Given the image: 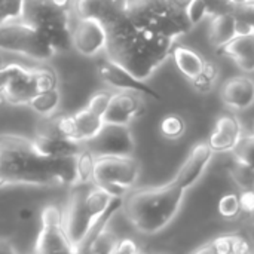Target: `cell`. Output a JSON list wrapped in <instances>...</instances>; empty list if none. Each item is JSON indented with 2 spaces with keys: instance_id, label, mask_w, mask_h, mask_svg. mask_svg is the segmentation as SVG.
<instances>
[{
  "instance_id": "cell-27",
  "label": "cell",
  "mask_w": 254,
  "mask_h": 254,
  "mask_svg": "<svg viewBox=\"0 0 254 254\" xmlns=\"http://www.w3.org/2000/svg\"><path fill=\"white\" fill-rule=\"evenodd\" d=\"M232 180L241 190H252L254 189V168L249 164L234 158L232 165L229 168Z\"/></svg>"
},
{
  "instance_id": "cell-5",
  "label": "cell",
  "mask_w": 254,
  "mask_h": 254,
  "mask_svg": "<svg viewBox=\"0 0 254 254\" xmlns=\"http://www.w3.org/2000/svg\"><path fill=\"white\" fill-rule=\"evenodd\" d=\"M128 19L137 27L177 40L192 30L186 10L171 0H128Z\"/></svg>"
},
{
  "instance_id": "cell-8",
  "label": "cell",
  "mask_w": 254,
  "mask_h": 254,
  "mask_svg": "<svg viewBox=\"0 0 254 254\" xmlns=\"http://www.w3.org/2000/svg\"><path fill=\"white\" fill-rule=\"evenodd\" d=\"M58 86V79L51 67H24L21 64L15 65V71L1 91L4 101L13 106L28 104L30 100L45 91L55 89Z\"/></svg>"
},
{
  "instance_id": "cell-25",
  "label": "cell",
  "mask_w": 254,
  "mask_h": 254,
  "mask_svg": "<svg viewBox=\"0 0 254 254\" xmlns=\"http://www.w3.org/2000/svg\"><path fill=\"white\" fill-rule=\"evenodd\" d=\"M27 106H30L39 115L49 118L60 106V92L57 88L51 89V91L40 92V94L34 95Z\"/></svg>"
},
{
  "instance_id": "cell-10",
  "label": "cell",
  "mask_w": 254,
  "mask_h": 254,
  "mask_svg": "<svg viewBox=\"0 0 254 254\" xmlns=\"http://www.w3.org/2000/svg\"><path fill=\"white\" fill-rule=\"evenodd\" d=\"M34 253H74L64 228V214L55 205H48L42 211V229L36 240Z\"/></svg>"
},
{
  "instance_id": "cell-16",
  "label": "cell",
  "mask_w": 254,
  "mask_h": 254,
  "mask_svg": "<svg viewBox=\"0 0 254 254\" xmlns=\"http://www.w3.org/2000/svg\"><path fill=\"white\" fill-rule=\"evenodd\" d=\"M128 0H76L74 13L80 18H92L106 27L127 18Z\"/></svg>"
},
{
  "instance_id": "cell-24",
  "label": "cell",
  "mask_w": 254,
  "mask_h": 254,
  "mask_svg": "<svg viewBox=\"0 0 254 254\" xmlns=\"http://www.w3.org/2000/svg\"><path fill=\"white\" fill-rule=\"evenodd\" d=\"M250 243L241 235H223L213 240L210 244L195 250L196 253H213V254H243L249 253Z\"/></svg>"
},
{
  "instance_id": "cell-11",
  "label": "cell",
  "mask_w": 254,
  "mask_h": 254,
  "mask_svg": "<svg viewBox=\"0 0 254 254\" xmlns=\"http://www.w3.org/2000/svg\"><path fill=\"white\" fill-rule=\"evenodd\" d=\"M86 149L91 150L94 156L106 155H132L134 138L128 125L104 124L95 137L85 141Z\"/></svg>"
},
{
  "instance_id": "cell-46",
  "label": "cell",
  "mask_w": 254,
  "mask_h": 254,
  "mask_svg": "<svg viewBox=\"0 0 254 254\" xmlns=\"http://www.w3.org/2000/svg\"><path fill=\"white\" fill-rule=\"evenodd\" d=\"M3 103V97H1V94H0V104Z\"/></svg>"
},
{
  "instance_id": "cell-35",
  "label": "cell",
  "mask_w": 254,
  "mask_h": 254,
  "mask_svg": "<svg viewBox=\"0 0 254 254\" xmlns=\"http://www.w3.org/2000/svg\"><path fill=\"white\" fill-rule=\"evenodd\" d=\"M204 3L207 9V16H213L225 12H234L235 9L231 0H204Z\"/></svg>"
},
{
  "instance_id": "cell-15",
  "label": "cell",
  "mask_w": 254,
  "mask_h": 254,
  "mask_svg": "<svg viewBox=\"0 0 254 254\" xmlns=\"http://www.w3.org/2000/svg\"><path fill=\"white\" fill-rule=\"evenodd\" d=\"M98 74L100 77L103 79V82L112 88H116V89H128V91H135V92H140L141 95H147L150 98H155V100H161V95L153 89L150 88L149 85H146L143 80L137 79L135 76H132L127 68H124L122 65L113 63L112 60L106 58V60H101L98 63Z\"/></svg>"
},
{
  "instance_id": "cell-20",
  "label": "cell",
  "mask_w": 254,
  "mask_h": 254,
  "mask_svg": "<svg viewBox=\"0 0 254 254\" xmlns=\"http://www.w3.org/2000/svg\"><path fill=\"white\" fill-rule=\"evenodd\" d=\"M219 52L231 58L246 73L254 71V28L249 33L237 34L226 45L219 48Z\"/></svg>"
},
{
  "instance_id": "cell-40",
  "label": "cell",
  "mask_w": 254,
  "mask_h": 254,
  "mask_svg": "<svg viewBox=\"0 0 254 254\" xmlns=\"http://www.w3.org/2000/svg\"><path fill=\"white\" fill-rule=\"evenodd\" d=\"M52 1L63 9H70V4H71V0H52Z\"/></svg>"
},
{
  "instance_id": "cell-13",
  "label": "cell",
  "mask_w": 254,
  "mask_h": 254,
  "mask_svg": "<svg viewBox=\"0 0 254 254\" xmlns=\"http://www.w3.org/2000/svg\"><path fill=\"white\" fill-rule=\"evenodd\" d=\"M106 42L107 33L101 22L92 18L76 16L71 25V43L79 54L94 57L106 49Z\"/></svg>"
},
{
  "instance_id": "cell-41",
  "label": "cell",
  "mask_w": 254,
  "mask_h": 254,
  "mask_svg": "<svg viewBox=\"0 0 254 254\" xmlns=\"http://www.w3.org/2000/svg\"><path fill=\"white\" fill-rule=\"evenodd\" d=\"M177 7H180V9H183V10H186V7H188V4L190 3V0H171Z\"/></svg>"
},
{
  "instance_id": "cell-6",
  "label": "cell",
  "mask_w": 254,
  "mask_h": 254,
  "mask_svg": "<svg viewBox=\"0 0 254 254\" xmlns=\"http://www.w3.org/2000/svg\"><path fill=\"white\" fill-rule=\"evenodd\" d=\"M19 21L34 27L57 52L73 48L70 9H63L52 0H22Z\"/></svg>"
},
{
  "instance_id": "cell-21",
  "label": "cell",
  "mask_w": 254,
  "mask_h": 254,
  "mask_svg": "<svg viewBox=\"0 0 254 254\" xmlns=\"http://www.w3.org/2000/svg\"><path fill=\"white\" fill-rule=\"evenodd\" d=\"M37 150L51 158H63V156H76L80 152V143L61 137L55 132L40 129L33 138Z\"/></svg>"
},
{
  "instance_id": "cell-32",
  "label": "cell",
  "mask_w": 254,
  "mask_h": 254,
  "mask_svg": "<svg viewBox=\"0 0 254 254\" xmlns=\"http://www.w3.org/2000/svg\"><path fill=\"white\" fill-rule=\"evenodd\" d=\"M234 158L249 164L254 168V134L252 135H243L240 141L237 143L235 149L232 150Z\"/></svg>"
},
{
  "instance_id": "cell-26",
  "label": "cell",
  "mask_w": 254,
  "mask_h": 254,
  "mask_svg": "<svg viewBox=\"0 0 254 254\" xmlns=\"http://www.w3.org/2000/svg\"><path fill=\"white\" fill-rule=\"evenodd\" d=\"M94 167H95V156L91 153L89 149H80L76 155V183L74 185H89L94 183Z\"/></svg>"
},
{
  "instance_id": "cell-23",
  "label": "cell",
  "mask_w": 254,
  "mask_h": 254,
  "mask_svg": "<svg viewBox=\"0 0 254 254\" xmlns=\"http://www.w3.org/2000/svg\"><path fill=\"white\" fill-rule=\"evenodd\" d=\"M171 55L180 73L190 82H193L198 77L205 64L202 55L198 51L188 46H173Z\"/></svg>"
},
{
  "instance_id": "cell-12",
  "label": "cell",
  "mask_w": 254,
  "mask_h": 254,
  "mask_svg": "<svg viewBox=\"0 0 254 254\" xmlns=\"http://www.w3.org/2000/svg\"><path fill=\"white\" fill-rule=\"evenodd\" d=\"M110 95L112 94L107 91H100L91 97L85 109L71 115V122L74 128V141L85 143L98 134V131L104 125L103 116L107 109Z\"/></svg>"
},
{
  "instance_id": "cell-43",
  "label": "cell",
  "mask_w": 254,
  "mask_h": 254,
  "mask_svg": "<svg viewBox=\"0 0 254 254\" xmlns=\"http://www.w3.org/2000/svg\"><path fill=\"white\" fill-rule=\"evenodd\" d=\"M21 216H22V217H30V216H31V213H30V211H22V213H21Z\"/></svg>"
},
{
  "instance_id": "cell-34",
  "label": "cell",
  "mask_w": 254,
  "mask_h": 254,
  "mask_svg": "<svg viewBox=\"0 0 254 254\" xmlns=\"http://www.w3.org/2000/svg\"><path fill=\"white\" fill-rule=\"evenodd\" d=\"M186 15L192 25L199 24L207 16V9L204 0H190V3L186 7Z\"/></svg>"
},
{
  "instance_id": "cell-9",
  "label": "cell",
  "mask_w": 254,
  "mask_h": 254,
  "mask_svg": "<svg viewBox=\"0 0 254 254\" xmlns=\"http://www.w3.org/2000/svg\"><path fill=\"white\" fill-rule=\"evenodd\" d=\"M0 51L22 54L36 61H48L57 54L34 27L19 19L0 27Z\"/></svg>"
},
{
  "instance_id": "cell-22",
  "label": "cell",
  "mask_w": 254,
  "mask_h": 254,
  "mask_svg": "<svg viewBox=\"0 0 254 254\" xmlns=\"http://www.w3.org/2000/svg\"><path fill=\"white\" fill-rule=\"evenodd\" d=\"M208 39L214 48H222L237 36V15L235 12H225L210 16Z\"/></svg>"
},
{
  "instance_id": "cell-7",
  "label": "cell",
  "mask_w": 254,
  "mask_h": 254,
  "mask_svg": "<svg viewBox=\"0 0 254 254\" xmlns=\"http://www.w3.org/2000/svg\"><path fill=\"white\" fill-rule=\"evenodd\" d=\"M140 176V164L132 155L95 156L94 185L107 190L112 196H124Z\"/></svg>"
},
{
  "instance_id": "cell-37",
  "label": "cell",
  "mask_w": 254,
  "mask_h": 254,
  "mask_svg": "<svg viewBox=\"0 0 254 254\" xmlns=\"http://www.w3.org/2000/svg\"><path fill=\"white\" fill-rule=\"evenodd\" d=\"M140 249L137 247V244L132 241V240H119L118 241V246L115 247L113 253H125V254H132V253H138Z\"/></svg>"
},
{
  "instance_id": "cell-31",
  "label": "cell",
  "mask_w": 254,
  "mask_h": 254,
  "mask_svg": "<svg viewBox=\"0 0 254 254\" xmlns=\"http://www.w3.org/2000/svg\"><path fill=\"white\" fill-rule=\"evenodd\" d=\"M118 241L119 240L116 238L115 234L104 229L95 237V240L88 246V249L85 252H88V253H113L115 247L118 246Z\"/></svg>"
},
{
  "instance_id": "cell-38",
  "label": "cell",
  "mask_w": 254,
  "mask_h": 254,
  "mask_svg": "<svg viewBox=\"0 0 254 254\" xmlns=\"http://www.w3.org/2000/svg\"><path fill=\"white\" fill-rule=\"evenodd\" d=\"M241 208L246 210L247 213H253L254 211V189L252 190H243L241 196Z\"/></svg>"
},
{
  "instance_id": "cell-19",
  "label": "cell",
  "mask_w": 254,
  "mask_h": 254,
  "mask_svg": "<svg viewBox=\"0 0 254 254\" xmlns=\"http://www.w3.org/2000/svg\"><path fill=\"white\" fill-rule=\"evenodd\" d=\"M220 97L228 107L246 110L254 104V80L247 76L231 77L222 86Z\"/></svg>"
},
{
  "instance_id": "cell-33",
  "label": "cell",
  "mask_w": 254,
  "mask_h": 254,
  "mask_svg": "<svg viewBox=\"0 0 254 254\" xmlns=\"http://www.w3.org/2000/svg\"><path fill=\"white\" fill-rule=\"evenodd\" d=\"M22 0H0V27L19 19Z\"/></svg>"
},
{
  "instance_id": "cell-17",
  "label": "cell",
  "mask_w": 254,
  "mask_h": 254,
  "mask_svg": "<svg viewBox=\"0 0 254 254\" xmlns=\"http://www.w3.org/2000/svg\"><path fill=\"white\" fill-rule=\"evenodd\" d=\"M213 150L208 143H198L192 147L190 153L188 155L186 161L180 167L174 182L185 190H188L190 186H193L201 176L204 174L205 168L208 167L211 158H213Z\"/></svg>"
},
{
  "instance_id": "cell-47",
  "label": "cell",
  "mask_w": 254,
  "mask_h": 254,
  "mask_svg": "<svg viewBox=\"0 0 254 254\" xmlns=\"http://www.w3.org/2000/svg\"><path fill=\"white\" fill-rule=\"evenodd\" d=\"M253 134H254V132H253Z\"/></svg>"
},
{
  "instance_id": "cell-42",
  "label": "cell",
  "mask_w": 254,
  "mask_h": 254,
  "mask_svg": "<svg viewBox=\"0 0 254 254\" xmlns=\"http://www.w3.org/2000/svg\"><path fill=\"white\" fill-rule=\"evenodd\" d=\"M232 1V4L237 7V6H241V4H244V3H247L249 0H231Z\"/></svg>"
},
{
  "instance_id": "cell-28",
  "label": "cell",
  "mask_w": 254,
  "mask_h": 254,
  "mask_svg": "<svg viewBox=\"0 0 254 254\" xmlns=\"http://www.w3.org/2000/svg\"><path fill=\"white\" fill-rule=\"evenodd\" d=\"M161 134L168 140L180 138L186 131V122L180 115H168L161 121Z\"/></svg>"
},
{
  "instance_id": "cell-36",
  "label": "cell",
  "mask_w": 254,
  "mask_h": 254,
  "mask_svg": "<svg viewBox=\"0 0 254 254\" xmlns=\"http://www.w3.org/2000/svg\"><path fill=\"white\" fill-rule=\"evenodd\" d=\"M237 18H241L244 21H247L252 27L254 28V0H249L247 3L237 6L234 9Z\"/></svg>"
},
{
  "instance_id": "cell-18",
  "label": "cell",
  "mask_w": 254,
  "mask_h": 254,
  "mask_svg": "<svg viewBox=\"0 0 254 254\" xmlns=\"http://www.w3.org/2000/svg\"><path fill=\"white\" fill-rule=\"evenodd\" d=\"M243 137L241 122L234 115H223L216 121V125L210 134L208 144L213 152L226 153L232 152Z\"/></svg>"
},
{
  "instance_id": "cell-4",
  "label": "cell",
  "mask_w": 254,
  "mask_h": 254,
  "mask_svg": "<svg viewBox=\"0 0 254 254\" xmlns=\"http://www.w3.org/2000/svg\"><path fill=\"white\" fill-rule=\"evenodd\" d=\"M74 186L77 188L71 193L67 213L64 214V228L74 253H79L91 228L107 210L113 196L94 183Z\"/></svg>"
},
{
  "instance_id": "cell-29",
  "label": "cell",
  "mask_w": 254,
  "mask_h": 254,
  "mask_svg": "<svg viewBox=\"0 0 254 254\" xmlns=\"http://www.w3.org/2000/svg\"><path fill=\"white\" fill-rule=\"evenodd\" d=\"M217 76H219V67L214 63H211V61H205L201 73L192 82V85L199 92H208V91H211V88H213Z\"/></svg>"
},
{
  "instance_id": "cell-45",
  "label": "cell",
  "mask_w": 254,
  "mask_h": 254,
  "mask_svg": "<svg viewBox=\"0 0 254 254\" xmlns=\"http://www.w3.org/2000/svg\"><path fill=\"white\" fill-rule=\"evenodd\" d=\"M250 214H252V222H253V225H254V211L253 213H250Z\"/></svg>"
},
{
  "instance_id": "cell-3",
  "label": "cell",
  "mask_w": 254,
  "mask_h": 254,
  "mask_svg": "<svg viewBox=\"0 0 254 254\" xmlns=\"http://www.w3.org/2000/svg\"><path fill=\"white\" fill-rule=\"evenodd\" d=\"M185 192L174 180L164 186L134 189L125 193L122 208L138 232L155 235L164 231L177 216Z\"/></svg>"
},
{
  "instance_id": "cell-44",
  "label": "cell",
  "mask_w": 254,
  "mask_h": 254,
  "mask_svg": "<svg viewBox=\"0 0 254 254\" xmlns=\"http://www.w3.org/2000/svg\"><path fill=\"white\" fill-rule=\"evenodd\" d=\"M3 67V58H1V52H0V68Z\"/></svg>"
},
{
  "instance_id": "cell-1",
  "label": "cell",
  "mask_w": 254,
  "mask_h": 254,
  "mask_svg": "<svg viewBox=\"0 0 254 254\" xmlns=\"http://www.w3.org/2000/svg\"><path fill=\"white\" fill-rule=\"evenodd\" d=\"M76 156L42 155L33 138L0 134V188L7 185H74Z\"/></svg>"
},
{
  "instance_id": "cell-30",
  "label": "cell",
  "mask_w": 254,
  "mask_h": 254,
  "mask_svg": "<svg viewBox=\"0 0 254 254\" xmlns=\"http://www.w3.org/2000/svg\"><path fill=\"white\" fill-rule=\"evenodd\" d=\"M217 210H219V214L223 219H228V220L237 219L240 216V213L243 211L240 195H237V193H226V195H223L220 198L219 204H217Z\"/></svg>"
},
{
  "instance_id": "cell-14",
  "label": "cell",
  "mask_w": 254,
  "mask_h": 254,
  "mask_svg": "<svg viewBox=\"0 0 254 254\" xmlns=\"http://www.w3.org/2000/svg\"><path fill=\"white\" fill-rule=\"evenodd\" d=\"M143 113L144 103L141 100V94L135 91L121 89L119 92L110 95L103 121L104 124L128 125L134 119L140 118Z\"/></svg>"
},
{
  "instance_id": "cell-2",
  "label": "cell",
  "mask_w": 254,
  "mask_h": 254,
  "mask_svg": "<svg viewBox=\"0 0 254 254\" xmlns=\"http://www.w3.org/2000/svg\"><path fill=\"white\" fill-rule=\"evenodd\" d=\"M106 54L140 80L150 77L171 55L174 39L137 27L128 16L106 27Z\"/></svg>"
},
{
  "instance_id": "cell-39",
  "label": "cell",
  "mask_w": 254,
  "mask_h": 254,
  "mask_svg": "<svg viewBox=\"0 0 254 254\" xmlns=\"http://www.w3.org/2000/svg\"><path fill=\"white\" fill-rule=\"evenodd\" d=\"M0 253L1 254H12L16 253V249L7 238H0Z\"/></svg>"
}]
</instances>
